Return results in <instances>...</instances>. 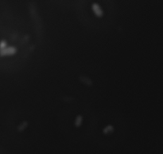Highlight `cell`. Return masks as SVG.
<instances>
[{
  "mask_svg": "<svg viewBox=\"0 0 163 154\" xmlns=\"http://www.w3.org/2000/svg\"><path fill=\"white\" fill-rule=\"evenodd\" d=\"M103 132L104 134L111 133L112 132H114V127L112 125H109L106 126L105 128L103 129Z\"/></svg>",
  "mask_w": 163,
  "mask_h": 154,
  "instance_id": "5b68a950",
  "label": "cell"
},
{
  "mask_svg": "<svg viewBox=\"0 0 163 154\" xmlns=\"http://www.w3.org/2000/svg\"><path fill=\"white\" fill-rule=\"evenodd\" d=\"M82 121H83V117H82L81 115H78V116L76 117L74 125H75L76 127H80V126L81 125Z\"/></svg>",
  "mask_w": 163,
  "mask_h": 154,
  "instance_id": "277c9868",
  "label": "cell"
},
{
  "mask_svg": "<svg viewBox=\"0 0 163 154\" xmlns=\"http://www.w3.org/2000/svg\"><path fill=\"white\" fill-rule=\"evenodd\" d=\"M6 47H7V43H6V42L5 40H2L0 42V50H3Z\"/></svg>",
  "mask_w": 163,
  "mask_h": 154,
  "instance_id": "52a82bcc",
  "label": "cell"
},
{
  "mask_svg": "<svg viewBox=\"0 0 163 154\" xmlns=\"http://www.w3.org/2000/svg\"><path fill=\"white\" fill-rule=\"evenodd\" d=\"M27 126H28L27 121H25L22 122V123L19 125V126L18 127V130L19 131V132H22L23 130L26 129Z\"/></svg>",
  "mask_w": 163,
  "mask_h": 154,
  "instance_id": "8992f818",
  "label": "cell"
},
{
  "mask_svg": "<svg viewBox=\"0 0 163 154\" xmlns=\"http://www.w3.org/2000/svg\"><path fill=\"white\" fill-rule=\"evenodd\" d=\"M16 51H17V50H16V48L14 47V46H7L5 49H3V50H0V56L3 57L14 55V54H15Z\"/></svg>",
  "mask_w": 163,
  "mask_h": 154,
  "instance_id": "6da1fadb",
  "label": "cell"
},
{
  "mask_svg": "<svg viewBox=\"0 0 163 154\" xmlns=\"http://www.w3.org/2000/svg\"><path fill=\"white\" fill-rule=\"evenodd\" d=\"M91 8H92L94 14L97 17H102L103 15V10H102L101 7L97 3H93V4L91 5Z\"/></svg>",
  "mask_w": 163,
  "mask_h": 154,
  "instance_id": "7a4b0ae2",
  "label": "cell"
},
{
  "mask_svg": "<svg viewBox=\"0 0 163 154\" xmlns=\"http://www.w3.org/2000/svg\"><path fill=\"white\" fill-rule=\"evenodd\" d=\"M80 78V81L81 82H83V84L86 85V86H92V84H93V82H92V81L91 80V78H89L87 76H84V75H81V76L79 77Z\"/></svg>",
  "mask_w": 163,
  "mask_h": 154,
  "instance_id": "3957f363",
  "label": "cell"
}]
</instances>
